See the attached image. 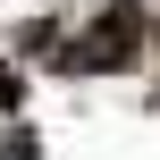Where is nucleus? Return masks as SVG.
Here are the masks:
<instances>
[{
    "mask_svg": "<svg viewBox=\"0 0 160 160\" xmlns=\"http://www.w3.org/2000/svg\"><path fill=\"white\" fill-rule=\"evenodd\" d=\"M135 34H143V17H135V8L101 17V25H93V59H127V42H135Z\"/></svg>",
    "mask_w": 160,
    "mask_h": 160,
    "instance_id": "nucleus-1",
    "label": "nucleus"
}]
</instances>
